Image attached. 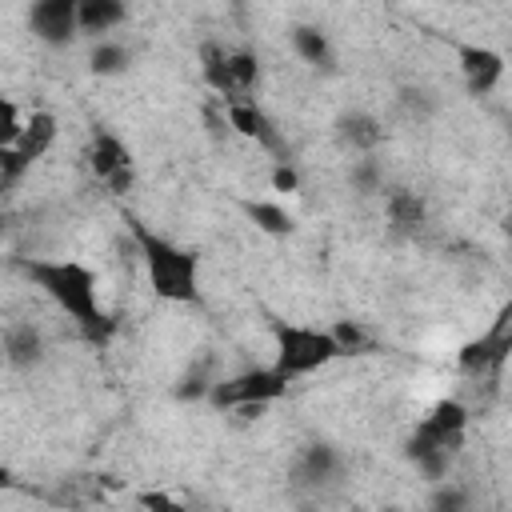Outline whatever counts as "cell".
<instances>
[{"instance_id": "17", "label": "cell", "mask_w": 512, "mask_h": 512, "mask_svg": "<svg viewBox=\"0 0 512 512\" xmlns=\"http://www.w3.org/2000/svg\"><path fill=\"white\" fill-rule=\"evenodd\" d=\"M244 212H248V220L260 228V232H268V236H288L296 224H292V216H288V208H280V204H272V200H244Z\"/></svg>"}, {"instance_id": "8", "label": "cell", "mask_w": 512, "mask_h": 512, "mask_svg": "<svg viewBox=\"0 0 512 512\" xmlns=\"http://www.w3.org/2000/svg\"><path fill=\"white\" fill-rule=\"evenodd\" d=\"M220 108H224V120H228V128L232 132H240L244 140H256L260 148H268V152H284V136H280V128L268 120V112L252 100V96H236V100H220Z\"/></svg>"}, {"instance_id": "20", "label": "cell", "mask_w": 512, "mask_h": 512, "mask_svg": "<svg viewBox=\"0 0 512 512\" xmlns=\"http://www.w3.org/2000/svg\"><path fill=\"white\" fill-rule=\"evenodd\" d=\"M328 332H332V340H336L340 356H356V352H364V348L372 344V340H368V332H364L360 324H352V320H340V324H332Z\"/></svg>"}, {"instance_id": "11", "label": "cell", "mask_w": 512, "mask_h": 512, "mask_svg": "<svg viewBox=\"0 0 512 512\" xmlns=\"http://www.w3.org/2000/svg\"><path fill=\"white\" fill-rule=\"evenodd\" d=\"M464 428H468V408H464L460 400H436L432 412L416 424L420 436H428L432 444H440V448H448V452H460Z\"/></svg>"}, {"instance_id": "18", "label": "cell", "mask_w": 512, "mask_h": 512, "mask_svg": "<svg viewBox=\"0 0 512 512\" xmlns=\"http://www.w3.org/2000/svg\"><path fill=\"white\" fill-rule=\"evenodd\" d=\"M88 64H92L96 76H116V72H124L132 64V52L124 44H116V40H96Z\"/></svg>"}, {"instance_id": "24", "label": "cell", "mask_w": 512, "mask_h": 512, "mask_svg": "<svg viewBox=\"0 0 512 512\" xmlns=\"http://www.w3.org/2000/svg\"><path fill=\"white\" fill-rule=\"evenodd\" d=\"M356 184L372 192V188H376V168H372V164H360V168H356Z\"/></svg>"}, {"instance_id": "1", "label": "cell", "mask_w": 512, "mask_h": 512, "mask_svg": "<svg viewBox=\"0 0 512 512\" xmlns=\"http://www.w3.org/2000/svg\"><path fill=\"white\" fill-rule=\"evenodd\" d=\"M16 272L40 288L64 316H72V324L88 336V340H108L112 332V320L100 304V280L88 264L80 260H28V256H16Z\"/></svg>"}, {"instance_id": "25", "label": "cell", "mask_w": 512, "mask_h": 512, "mask_svg": "<svg viewBox=\"0 0 512 512\" xmlns=\"http://www.w3.org/2000/svg\"><path fill=\"white\" fill-rule=\"evenodd\" d=\"M8 480H12V472H8L4 464H0V488H8Z\"/></svg>"}, {"instance_id": "9", "label": "cell", "mask_w": 512, "mask_h": 512, "mask_svg": "<svg viewBox=\"0 0 512 512\" xmlns=\"http://www.w3.org/2000/svg\"><path fill=\"white\" fill-rule=\"evenodd\" d=\"M76 4L80 0H32V8H28L32 36L52 48H64L76 36Z\"/></svg>"}, {"instance_id": "4", "label": "cell", "mask_w": 512, "mask_h": 512, "mask_svg": "<svg viewBox=\"0 0 512 512\" xmlns=\"http://www.w3.org/2000/svg\"><path fill=\"white\" fill-rule=\"evenodd\" d=\"M288 384L292 380L276 364H268V368H244V372L212 384L208 388V400L216 408H228V412H260L272 400H280L288 392Z\"/></svg>"}, {"instance_id": "10", "label": "cell", "mask_w": 512, "mask_h": 512, "mask_svg": "<svg viewBox=\"0 0 512 512\" xmlns=\"http://www.w3.org/2000/svg\"><path fill=\"white\" fill-rule=\"evenodd\" d=\"M456 64H460V76L472 96L492 92L504 76V56L488 44H456Z\"/></svg>"}, {"instance_id": "14", "label": "cell", "mask_w": 512, "mask_h": 512, "mask_svg": "<svg viewBox=\"0 0 512 512\" xmlns=\"http://www.w3.org/2000/svg\"><path fill=\"white\" fill-rule=\"evenodd\" d=\"M292 48H296L300 60H308V64H316V68H332V64H336L332 40H328V32L316 28V24H296V28H292Z\"/></svg>"}, {"instance_id": "3", "label": "cell", "mask_w": 512, "mask_h": 512, "mask_svg": "<svg viewBox=\"0 0 512 512\" xmlns=\"http://www.w3.org/2000/svg\"><path fill=\"white\" fill-rule=\"evenodd\" d=\"M272 340H276V368L288 380L308 376V372H320L324 364H332L340 356V348H336V340H332L328 328L272 320Z\"/></svg>"}, {"instance_id": "16", "label": "cell", "mask_w": 512, "mask_h": 512, "mask_svg": "<svg viewBox=\"0 0 512 512\" xmlns=\"http://www.w3.org/2000/svg\"><path fill=\"white\" fill-rule=\"evenodd\" d=\"M4 352L16 368H28V364H40L44 356V336L32 328V324H12L4 332Z\"/></svg>"}, {"instance_id": "2", "label": "cell", "mask_w": 512, "mask_h": 512, "mask_svg": "<svg viewBox=\"0 0 512 512\" xmlns=\"http://www.w3.org/2000/svg\"><path fill=\"white\" fill-rule=\"evenodd\" d=\"M128 232L136 240V252L144 260L148 284L168 304H196L200 300V256L192 248H180L176 240L160 236L144 220L128 216Z\"/></svg>"}, {"instance_id": "15", "label": "cell", "mask_w": 512, "mask_h": 512, "mask_svg": "<svg viewBox=\"0 0 512 512\" xmlns=\"http://www.w3.org/2000/svg\"><path fill=\"white\" fill-rule=\"evenodd\" d=\"M336 132H340V140H344L352 152H372V148L384 140L380 120H376V116H368V112H348V116H340Z\"/></svg>"}, {"instance_id": "22", "label": "cell", "mask_w": 512, "mask_h": 512, "mask_svg": "<svg viewBox=\"0 0 512 512\" xmlns=\"http://www.w3.org/2000/svg\"><path fill=\"white\" fill-rule=\"evenodd\" d=\"M272 188H276V192H296V188H300V176H296V168H292L288 160H280V164L272 168Z\"/></svg>"}, {"instance_id": "12", "label": "cell", "mask_w": 512, "mask_h": 512, "mask_svg": "<svg viewBox=\"0 0 512 512\" xmlns=\"http://www.w3.org/2000/svg\"><path fill=\"white\" fill-rule=\"evenodd\" d=\"M128 16V0H80L76 4V32L100 36L112 32L116 24H124Z\"/></svg>"}, {"instance_id": "6", "label": "cell", "mask_w": 512, "mask_h": 512, "mask_svg": "<svg viewBox=\"0 0 512 512\" xmlns=\"http://www.w3.org/2000/svg\"><path fill=\"white\" fill-rule=\"evenodd\" d=\"M84 164H88V172H92L112 196H124V192L132 188V180H136L128 144H124L116 132H108V128H96V132H92V140H88V148H84Z\"/></svg>"}, {"instance_id": "21", "label": "cell", "mask_w": 512, "mask_h": 512, "mask_svg": "<svg viewBox=\"0 0 512 512\" xmlns=\"http://www.w3.org/2000/svg\"><path fill=\"white\" fill-rule=\"evenodd\" d=\"M20 128H24V120H20V112H16V104H12L8 96H0V148H8V144H16V136H20Z\"/></svg>"}, {"instance_id": "23", "label": "cell", "mask_w": 512, "mask_h": 512, "mask_svg": "<svg viewBox=\"0 0 512 512\" xmlns=\"http://www.w3.org/2000/svg\"><path fill=\"white\" fill-rule=\"evenodd\" d=\"M140 504H144V508H180V504H176L172 496H164V492H144Z\"/></svg>"}, {"instance_id": "19", "label": "cell", "mask_w": 512, "mask_h": 512, "mask_svg": "<svg viewBox=\"0 0 512 512\" xmlns=\"http://www.w3.org/2000/svg\"><path fill=\"white\" fill-rule=\"evenodd\" d=\"M336 468H340V456H336V448H328V444H312V448L304 452V460H300V472H304L308 480H328Z\"/></svg>"}, {"instance_id": "13", "label": "cell", "mask_w": 512, "mask_h": 512, "mask_svg": "<svg viewBox=\"0 0 512 512\" xmlns=\"http://www.w3.org/2000/svg\"><path fill=\"white\" fill-rule=\"evenodd\" d=\"M384 212H388V224H392L396 232H416V228L428 220L424 200H420L416 192H408V188H392V192L384 196Z\"/></svg>"}, {"instance_id": "5", "label": "cell", "mask_w": 512, "mask_h": 512, "mask_svg": "<svg viewBox=\"0 0 512 512\" xmlns=\"http://www.w3.org/2000/svg\"><path fill=\"white\" fill-rule=\"evenodd\" d=\"M56 132H60V128H56V116H52V112H32V116L24 120L16 144L0 148V188H4V192H8L12 184H20L24 172H28L40 156H48V148L56 144Z\"/></svg>"}, {"instance_id": "7", "label": "cell", "mask_w": 512, "mask_h": 512, "mask_svg": "<svg viewBox=\"0 0 512 512\" xmlns=\"http://www.w3.org/2000/svg\"><path fill=\"white\" fill-rule=\"evenodd\" d=\"M508 352H512V324H508V308L496 316V324L480 336V340H468L456 356V364L468 372V376H500L504 364H508Z\"/></svg>"}]
</instances>
